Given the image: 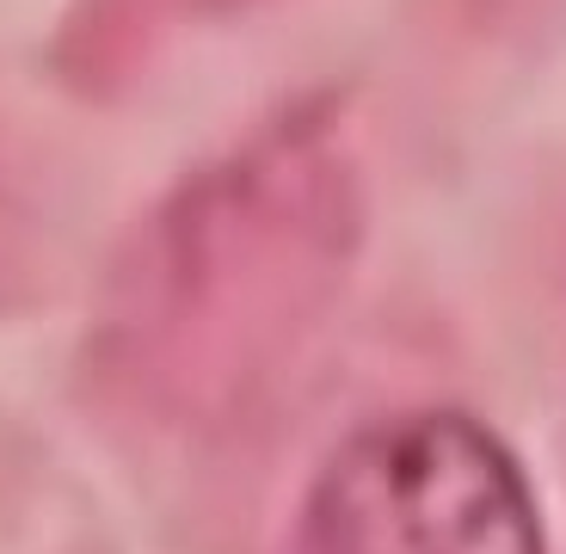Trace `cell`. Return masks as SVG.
Masks as SVG:
<instances>
[{
	"label": "cell",
	"mask_w": 566,
	"mask_h": 554,
	"mask_svg": "<svg viewBox=\"0 0 566 554\" xmlns=\"http://www.w3.org/2000/svg\"><path fill=\"white\" fill-rule=\"evenodd\" d=\"M302 554H548L524 462L455 407L352 431L314 474Z\"/></svg>",
	"instance_id": "cell-1"
}]
</instances>
